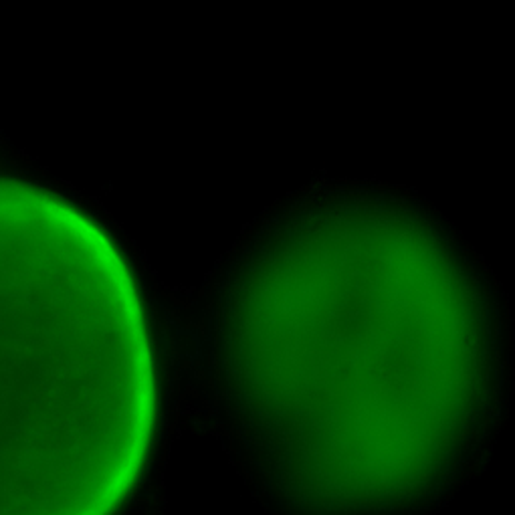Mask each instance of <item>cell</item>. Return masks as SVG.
I'll list each match as a JSON object with an SVG mask.
<instances>
[{
    "instance_id": "obj_1",
    "label": "cell",
    "mask_w": 515,
    "mask_h": 515,
    "mask_svg": "<svg viewBox=\"0 0 515 515\" xmlns=\"http://www.w3.org/2000/svg\"><path fill=\"white\" fill-rule=\"evenodd\" d=\"M148 304L77 202L0 176V515H117L160 433Z\"/></svg>"
}]
</instances>
